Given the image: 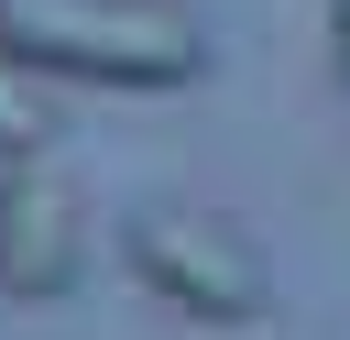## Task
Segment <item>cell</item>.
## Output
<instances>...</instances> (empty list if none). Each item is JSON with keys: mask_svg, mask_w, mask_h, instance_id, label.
Wrapping results in <instances>:
<instances>
[{"mask_svg": "<svg viewBox=\"0 0 350 340\" xmlns=\"http://www.w3.org/2000/svg\"><path fill=\"white\" fill-rule=\"evenodd\" d=\"M328 66H339V88H350V0H328Z\"/></svg>", "mask_w": 350, "mask_h": 340, "instance_id": "5", "label": "cell"}, {"mask_svg": "<svg viewBox=\"0 0 350 340\" xmlns=\"http://www.w3.org/2000/svg\"><path fill=\"white\" fill-rule=\"evenodd\" d=\"M77 263H88V197H77L44 154L0 165V296L55 307V296L77 285Z\"/></svg>", "mask_w": 350, "mask_h": 340, "instance_id": "3", "label": "cell"}, {"mask_svg": "<svg viewBox=\"0 0 350 340\" xmlns=\"http://www.w3.org/2000/svg\"><path fill=\"white\" fill-rule=\"evenodd\" d=\"M44 132H55V110H44V88H33V66H11V55H0V165H22V154H44Z\"/></svg>", "mask_w": 350, "mask_h": 340, "instance_id": "4", "label": "cell"}, {"mask_svg": "<svg viewBox=\"0 0 350 340\" xmlns=\"http://www.w3.org/2000/svg\"><path fill=\"white\" fill-rule=\"evenodd\" d=\"M0 55L77 88H197L208 33L186 0H0Z\"/></svg>", "mask_w": 350, "mask_h": 340, "instance_id": "1", "label": "cell"}, {"mask_svg": "<svg viewBox=\"0 0 350 340\" xmlns=\"http://www.w3.org/2000/svg\"><path fill=\"white\" fill-rule=\"evenodd\" d=\"M120 252H131V274L175 307V318H197V329H262L273 318V274H262V252L219 219V208H131V230H120Z\"/></svg>", "mask_w": 350, "mask_h": 340, "instance_id": "2", "label": "cell"}]
</instances>
